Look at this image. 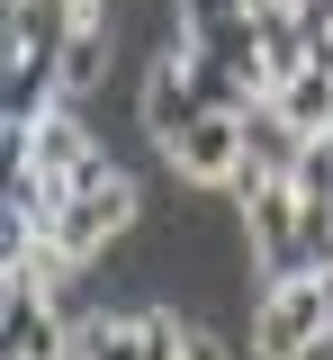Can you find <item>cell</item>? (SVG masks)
<instances>
[{
    "label": "cell",
    "instance_id": "cell-5",
    "mask_svg": "<svg viewBox=\"0 0 333 360\" xmlns=\"http://www.w3.org/2000/svg\"><path fill=\"white\" fill-rule=\"evenodd\" d=\"M72 360H181V315L171 307H126V315H81Z\"/></svg>",
    "mask_w": 333,
    "mask_h": 360
},
{
    "label": "cell",
    "instance_id": "cell-10",
    "mask_svg": "<svg viewBox=\"0 0 333 360\" xmlns=\"http://www.w3.org/2000/svg\"><path fill=\"white\" fill-rule=\"evenodd\" d=\"M108 63H117V37H108V27H72V37H63V54H54V90L81 108V99L108 82Z\"/></svg>",
    "mask_w": 333,
    "mask_h": 360
},
{
    "label": "cell",
    "instance_id": "cell-1",
    "mask_svg": "<svg viewBox=\"0 0 333 360\" xmlns=\"http://www.w3.org/2000/svg\"><path fill=\"white\" fill-rule=\"evenodd\" d=\"M136 217H144V189L117 172V180H99V189H63L46 217H37V234H46L72 270H91L117 234H136Z\"/></svg>",
    "mask_w": 333,
    "mask_h": 360
},
{
    "label": "cell",
    "instance_id": "cell-17",
    "mask_svg": "<svg viewBox=\"0 0 333 360\" xmlns=\"http://www.w3.org/2000/svg\"><path fill=\"white\" fill-rule=\"evenodd\" d=\"M280 9H306V0H280Z\"/></svg>",
    "mask_w": 333,
    "mask_h": 360
},
{
    "label": "cell",
    "instance_id": "cell-2",
    "mask_svg": "<svg viewBox=\"0 0 333 360\" xmlns=\"http://www.w3.org/2000/svg\"><path fill=\"white\" fill-rule=\"evenodd\" d=\"M27 172L63 198V189H99V180H117V162H108V144L91 135V117H81L72 99H54V108L27 117Z\"/></svg>",
    "mask_w": 333,
    "mask_h": 360
},
{
    "label": "cell",
    "instance_id": "cell-18",
    "mask_svg": "<svg viewBox=\"0 0 333 360\" xmlns=\"http://www.w3.org/2000/svg\"><path fill=\"white\" fill-rule=\"evenodd\" d=\"M0 9H18V0H0Z\"/></svg>",
    "mask_w": 333,
    "mask_h": 360
},
{
    "label": "cell",
    "instance_id": "cell-14",
    "mask_svg": "<svg viewBox=\"0 0 333 360\" xmlns=\"http://www.w3.org/2000/svg\"><path fill=\"white\" fill-rule=\"evenodd\" d=\"M207 27H226V0H181V37H207Z\"/></svg>",
    "mask_w": 333,
    "mask_h": 360
},
{
    "label": "cell",
    "instance_id": "cell-13",
    "mask_svg": "<svg viewBox=\"0 0 333 360\" xmlns=\"http://www.w3.org/2000/svg\"><path fill=\"white\" fill-rule=\"evenodd\" d=\"M181 360H235V352H226L216 324H181Z\"/></svg>",
    "mask_w": 333,
    "mask_h": 360
},
{
    "label": "cell",
    "instance_id": "cell-9",
    "mask_svg": "<svg viewBox=\"0 0 333 360\" xmlns=\"http://www.w3.org/2000/svg\"><path fill=\"white\" fill-rule=\"evenodd\" d=\"M270 117H280L297 144L333 135V72H315V63H306V72H288V82L270 90Z\"/></svg>",
    "mask_w": 333,
    "mask_h": 360
},
{
    "label": "cell",
    "instance_id": "cell-3",
    "mask_svg": "<svg viewBox=\"0 0 333 360\" xmlns=\"http://www.w3.org/2000/svg\"><path fill=\"white\" fill-rule=\"evenodd\" d=\"M235 198H243V243H252L261 279H306V270H297V225H306L297 180H288V172H252V162H243Z\"/></svg>",
    "mask_w": 333,
    "mask_h": 360
},
{
    "label": "cell",
    "instance_id": "cell-7",
    "mask_svg": "<svg viewBox=\"0 0 333 360\" xmlns=\"http://www.w3.org/2000/svg\"><path fill=\"white\" fill-rule=\"evenodd\" d=\"M0 360H72V324H63L27 279L0 297Z\"/></svg>",
    "mask_w": 333,
    "mask_h": 360
},
{
    "label": "cell",
    "instance_id": "cell-15",
    "mask_svg": "<svg viewBox=\"0 0 333 360\" xmlns=\"http://www.w3.org/2000/svg\"><path fill=\"white\" fill-rule=\"evenodd\" d=\"M261 9H280V0H226V18H261Z\"/></svg>",
    "mask_w": 333,
    "mask_h": 360
},
{
    "label": "cell",
    "instance_id": "cell-4",
    "mask_svg": "<svg viewBox=\"0 0 333 360\" xmlns=\"http://www.w3.org/2000/svg\"><path fill=\"white\" fill-rule=\"evenodd\" d=\"M325 342H333L325 288H315V279H261V307H252V360H315Z\"/></svg>",
    "mask_w": 333,
    "mask_h": 360
},
{
    "label": "cell",
    "instance_id": "cell-8",
    "mask_svg": "<svg viewBox=\"0 0 333 360\" xmlns=\"http://www.w3.org/2000/svg\"><path fill=\"white\" fill-rule=\"evenodd\" d=\"M198 117V90H190V72H181V45L144 72V90H136V127H144V144H171V135Z\"/></svg>",
    "mask_w": 333,
    "mask_h": 360
},
{
    "label": "cell",
    "instance_id": "cell-12",
    "mask_svg": "<svg viewBox=\"0 0 333 360\" xmlns=\"http://www.w3.org/2000/svg\"><path fill=\"white\" fill-rule=\"evenodd\" d=\"M18 180H27V127H9V117H0V198H9Z\"/></svg>",
    "mask_w": 333,
    "mask_h": 360
},
{
    "label": "cell",
    "instance_id": "cell-11",
    "mask_svg": "<svg viewBox=\"0 0 333 360\" xmlns=\"http://www.w3.org/2000/svg\"><path fill=\"white\" fill-rule=\"evenodd\" d=\"M252 27V63H261V82L280 90L288 72H306V27H297V9H261V18H243Z\"/></svg>",
    "mask_w": 333,
    "mask_h": 360
},
{
    "label": "cell",
    "instance_id": "cell-6",
    "mask_svg": "<svg viewBox=\"0 0 333 360\" xmlns=\"http://www.w3.org/2000/svg\"><path fill=\"white\" fill-rule=\"evenodd\" d=\"M162 153H171V172L190 180V189H235V180H243V117H216V108H198V117L171 135Z\"/></svg>",
    "mask_w": 333,
    "mask_h": 360
},
{
    "label": "cell",
    "instance_id": "cell-16",
    "mask_svg": "<svg viewBox=\"0 0 333 360\" xmlns=\"http://www.w3.org/2000/svg\"><path fill=\"white\" fill-rule=\"evenodd\" d=\"M9 288H18V270H0V297H9Z\"/></svg>",
    "mask_w": 333,
    "mask_h": 360
}]
</instances>
